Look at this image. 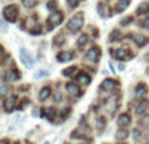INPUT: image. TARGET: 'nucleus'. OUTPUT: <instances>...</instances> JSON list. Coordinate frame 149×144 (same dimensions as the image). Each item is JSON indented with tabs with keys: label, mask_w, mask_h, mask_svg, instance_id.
<instances>
[{
	"label": "nucleus",
	"mask_w": 149,
	"mask_h": 144,
	"mask_svg": "<svg viewBox=\"0 0 149 144\" xmlns=\"http://www.w3.org/2000/svg\"><path fill=\"white\" fill-rule=\"evenodd\" d=\"M113 57L115 58V59H119V60H123L126 59V58H131V54H128V51H126V50H115V51L113 52Z\"/></svg>",
	"instance_id": "7"
},
{
	"label": "nucleus",
	"mask_w": 149,
	"mask_h": 144,
	"mask_svg": "<svg viewBox=\"0 0 149 144\" xmlns=\"http://www.w3.org/2000/svg\"><path fill=\"white\" fill-rule=\"evenodd\" d=\"M0 144H8V140H1V143H0Z\"/></svg>",
	"instance_id": "35"
},
{
	"label": "nucleus",
	"mask_w": 149,
	"mask_h": 144,
	"mask_svg": "<svg viewBox=\"0 0 149 144\" xmlns=\"http://www.w3.org/2000/svg\"><path fill=\"white\" fill-rule=\"evenodd\" d=\"M0 93H1V96H7L8 93H10V88L8 87V85L3 84L1 88H0Z\"/></svg>",
	"instance_id": "24"
},
{
	"label": "nucleus",
	"mask_w": 149,
	"mask_h": 144,
	"mask_svg": "<svg viewBox=\"0 0 149 144\" xmlns=\"http://www.w3.org/2000/svg\"><path fill=\"white\" fill-rule=\"evenodd\" d=\"M62 20H63V15L60 12H54L51 15V17H50V21L52 22V25H59L62 22Z\"/></svg>",
	"instance_id": "12"
},
{
	"label": "nucleus",
	"mask_w": 149,
	"mask_h": 144,
	"mask_svg": "<svg viewBox=\"0 0 149 144\" xmlns=\"http://www.w3.org/2000/svg\"><path fill=\"white\" fill-rule=\"evenodd\" d=\"M67 3L70 4V7H77V0H67Z\"/></svg>",
	"instance_id": "30"
},
{
	"label": "nucleus",
	"mask_w": 149,
	"mask_h": 144,
	"mask_svg": "<svg viewBox=\"0 0 149 144\" xmlns=\"http://www.w3.org/2000/svg\"><path fill=\"white\" fill-rule=\"evenodd\" d=\"M50 94H51V89H50L49 87H45L43 89H41V92H39V100L46 101L47 98L50 97Z\"/></svg>",
	"instance_id": "15"
},
{
	"label": "nucleus",
	"mask_w": 149,
	"mask_h": 144,
	"mask_svg": "<svg viewBox=\"0 0 149 144\" xmlns=\"http://www.w3.org/2000/svg\"><path fill=\"white\" fill-rule=\"evenodd\" d=\"M77 81L79 82H81V84H85V85H88L90 82V77L88 76L86 73H84V72H81V73L77 76Z\"/></svg>",
	"instance_id": "18"
},
{
	"label": "nucleus",
	"mask_w": 149,
	"mask_h": 144,
	"mask_svg": "<svg viewBox=\"0 0 149 144\" xmlns=\"http://www.w3.org/2000/svg\"><path fill=\"white\" fill-rule=\"evenodd\" d=\"M24 4H25L26 7H31V4H33V0H24Z\"/></svg>",
	"instance_id": "31"
},
{
	"label": "nucleus",
	"mask_w": 149,
	"mask_h": 144,
	"mask_svg": "<svg viewBox=\"0 0 149 144\" xmlns=\"http://www.w3.org/2000/svg\"><path fill=\"white\" fill-rule=\"evenodd\" d=\"M67 90H68V93H71L72 96H80V88L77 84H73V82L67 84Z\"/></svg>",
	"instance_id": "13"
},
{
	"label": "nucleus",
	"mask_w": 149,
	"mask_h": 144,
	"mask_svg": "<svg viewBox=\"0 0 149 144\" xmlns=\"http://www.w3.org/2000/svg\"><path fill=\"white\" fill-rule=\"evenodd\" d=\"M127 136H128V132H127V130H123V129H119L118 131L115 132V139L116 140H126Z\"/></svg>",
	"instance_id": "16"
},
{
	"label": "nucleus",
	"mask_w": 149,
	"mask_h": 144,
	"mask_svg": "<svg viewBox=\"0 0 149 144\" xmlns=\"http://www.w3.org/2000/svg\"><path fill=\"white\" fill-rule=\"evenodd\" d=\"M147 140H148V142H149V132H148V136H147Z\"/></svg>",
	"instance_id": "36"
},
{
	"label": "nucleus",
	"mask_w": 149,
	"mask_h": 144,
	"mask_svg": "<svg viewBox=\"0 0 149 144\" xmlns=\"http://www.w3.org/2000/svg\"><path fill=\"white\" fill-rule=\"evenodd\" d=\"M105 123H106V122H105V119H103V118H98V119H97V127H98L100 130L103 129Z\"/></svg>",
	"instance_id": "26"
},
{
	"label": "nucleus",
	"mask_w": 149,
	"mask_h": 144,
	"mask_svg": "<svg viewBox=\"0 0 149 144\" xmlns=\"http://www.w3.org/2000/svg\"><path fill=\"white\" fill-rule=\"evenodd\" d=\"M20 77V75H18V72L16 71V70H13V71H7L4 73V80L5 81H16V80Z\"/></svg>",
	"instance_id": "9"
},
{
	"label": "nucleus",
	"mask_w": 149,
	"mask_h": 144,
	"mask_svg": "<svg viewBox=\"0 0 149 144\" xmlns=\"http://www.w3.org/2000/svg\"><path fill=\"white\" fill-rule=\"evenodd\" d=\"M74 72H76V67L73 66V67H68V68H65V70L63 71L62 73L64 75V76H72Z\"/></svg>",
	"instance_id": "21"
},
{
	"label": "nucleus",
	"mask_w": 149,
	"mask_h": 144,
	"mask_svg": "<svg viewBox=\"0 0 149 144\" xmlns=\"http://www.w3.org/2000/svg\"><path fill=\"white\" fill-rule=\"evenodd\" d=\"M144 28L149 29V17H148V18H145V21H144Z\"/></svg>",
	"instance_id": "34"
},
{
	"label": "nucleus",
	"mask_w": 149,
	"mask_h": 144,
	"mask_svg": "<svg viewBox=\"0 0 149 144\" xmlns=\"http://www.w3.org/2000/svg\"><path fill=\"white\" fill-rule=\"evenodd\" d=\"M130 123H131V117H130L127 113L120 114V115H119V118H118V124H119L120 127H124V126H127V124H130Z\"/></svg>",
	"instance_id": "10"
},
{
	"label": "nucleus",
	"mask_w": 149,
	"mask_h": 144,
	"mask_svg": "<svg viewBox=\"0 0 149 144\" xmlns=\"http://www.w3.org/2000/svg\"><path fill=\"white\" fill-rule=\"evenodd\" d=\"M147 42H148L147 37L141 36V34H136V36H135V43H136L137 46H144Z\"/></svg>",
	"instance_id": "17"
},
{
	"label": "nucleus",
	"mask_w": 149,
	"mask_h": 144,
	"mask_svg": "<svg viewBox=\"0 0 149 144\" xmlns=\"http://www.w3.org/2000/svg\"><path fill=\"white\" fill-rule=\"evenodd\" d=\"M73 58V52L72 51H63L58 55V59L59 62H70L71 59Z\"/></svg>",
	"instance_id": "11"
},
{
	"label": "nucleus",
	"mask_w": 149,
	"mask_h": 144,
	"mask_svg": "<svg viewBox=\"0 0 149 144\" xmlns=\"http://www.w3.org/2000/svg\"><path fill=\"white\" fill-rule=\"evenodd\" d=\"M46 113H47V118L49 119H54L55 114H56V110L54 108H47L46 109Z\"/></svg>",
	"instance_id": "22"
},
{
	"label": "nucleus",
	"mask_w": 149,
	"mask_h": 144,
	"mask_svg": "<svg viewBox=\"0 0 149 144\" xmlns=\"http://www.w3.org/2000/svg\"><path fill=\"white\" fill-rule=\"evenodd\" d=\"M101 57V51L98 47H93V49H90L89 51L86 52V55H85V59L89 60V62L92 63H95L98 59H100Z\"/></svg>",
	"instance_id": "4"
},
{
	"label": "nucleus",
	"mask_w": 149,
	"mask_h": 144,
	"mask_svg": "<svg viewBox=\"0 0 149 144\" xmlns=\"http://www.w3.org/2000/svg\"><path fill=\"white\" fill-rule=\"evenodd\" d=\"M54 100L56 101V102H60V101L63 100V93L56 92V93H55V96H54Z\"/></svg>",
	"instance_id": "28"
},
{
	"label": "nucleus",
	"mask_w": 149,
	"mask_h": 144,
	"mask_svg": "<svg viewBox=\"0 0 149 144\" xmlns=\"http://www.w3.org/2000/svg\"><path fill=\"white\" fill-rule=\"evenodd\" d=\"M20 58H21V62L24 63V66H25L26 68H31V67H33L34 59H33V57H31V55L28 52V50H26V49H21L20 50Z\"/></svg>",
	"instance_id": "2"
},
{
	"label": "nucleus",
	"mask_w": 149,
	"mask_h": 144,
	"mask_svg": "<svg viewBox=\"0 0 149 144\" xmlns=\"http://www.w3.org/2000/svg\"><path fill=\"white\" fill-rule=\"evenodd\" d=\"M1 29H3V31H4V33L7 31V28H5V22H4V18L1 20Z\"/></svg>",
	"instance_id": "33"
},
{
	"label": "nucleus",
	"mask_w": 149,
	"mask_h": 144,
	"mask_svg": "<svg viewBox=\"0 0 149 144\" xmlns=\"http://www.w3.org/2000/svg\"><path fill=\"white\" fill-rule=\"evenodd\" d=\"M17 15H18V9H17V7H15V5L7 7L4 10H3V17L9 20V21H15L16 17H17Z\"/></svg>",
	"instance_id": "3"
},
{
	"label": "nucleus",
	"mask_w": 149,
	"mask_h": 144,
	"mask_svg": "<svg viewBox=\"0 0 149 144\" xmlns=\"http://www.w3.org/2000/svg\"><path fill=\"white\" fill-rule=\"evenodd\" d=\"M82 24H84V16H82V13H77V15H74L73 17L68 21L67 28L70 29L71 31H76L81 28Z\"/></svg>",
	"instance_id": "1"
},
{
	"label": "nucleus",
	"mask_w": 149,
	"mask_h": 144,
	"mask_svg": "<svg viewBox=\"0 0 149 144\" xmlns=\"http://www.w3.org/2000/svg\"><path fill=\"white\" fill-rule=\"evenodd\" d=\"M115 87H116V81L113 79H106L102 82V85H101V88L103 90H113V89H115Z\"/></svg>",
	"instance_id": "8"
},
{
	"label": "nucleus",
	"mask_w": 149,
	"mask_h": 144,
	"mask_svg": "<svg viewBox=\"0 0 149 144\" xmlns=\"http://www.w3.org/2000/svg\"><path fill=\"white\" fill-rule=\"evenodd\" d=\"M47 75H49V72H46V71H38L37 73H34V77L39 79V77H45V76H47Z\"/></svg>",
	"instance_id": "25"
},
{
	"label": "nucleus",
	"mask_w": 149,
	"mask_h": 144,
	"mask_svg": "<svg viewBox=\"0 0 149 144\" xmlns=\"http://www.w3.org/2000/svg\"><path fill=\"white\" fill-rule=\"evenodd\" d=\"M86 42H88V36H86V34H82V36H80L77 45H79V47H82L85 43H86Z\"/></svg>",
	"instance_id": "23"
},
{
	"label": "nucleus",
	"mask_w": 149,
	"mask_h": 144,
	"mask_svg": "<svg viewBox=\"0 0 149 144\" xmlns=\"http://www.w3.org/2000/svg\"><path fill=\"white\" fill-rule=\"evenodd\" d=\"M15 105H16V96H9L8 98L4 100V110L7 113H10L15 109Z\"/></svg>",
	"instance_id": "5"
},
{
	"label": "nucleus",
	"mask_w": 149,
	"mask_h": 144,
	"mask_svg": "<svg viewBox=\"0 0 149 144\" xmlns=\"http://www.w3.org/2000/svg\"><path fill=\"white\" fill-rule=\"evenodd\" d=\"M141 124L145 127H149V115H144L141 118Z\"/></svg>",
	"instance_id": "27"
},
{
	"label": "nucleus",
	"mask_w": 149,
	"mask_h": 144,
	"mask_svg": "<svg viewBox=\"0 0 149 144\" xmlns=\"http://www.w3.org/2000/svg\"><path fill=\"white\" fill-rule=\"evenodd\" d=\"M132 135H134V139H135V140L140 139V131H139V130H137V129L132 130Z\"/></svg>",
	"instance_id": "29"
},
{
	"label": "nucleus",
	"mask_w": 149,
	"mask_h": 144,
	"mask_svg": "<svg viewBox=\"0 0 149 144\" xmlns=\"http://www.w3.org/2000/svg\"><path fill=\"white\" fill-rule=\"evenodd\" d=\"M45 144H50V143H49V142H46V143H45Z\"/></svg>",
	"instance_id": "37"
},
{
	"label": "nucleus",
	"mask_w": 149,
	"mask_h": 144,
	"mask_svg": "<svg viewBox=\"0 0 149 144\" xmlns=\"http://www.w3.org/2000/svg\"><path fill=\"white\" fill-rule=\"evenodd\" d=\"M149 10V4L147 3H141V4L139 5V9H137V15H143V13H147Z\"/></svg>",
	"instance_id": "20"
},
{
	"label": "nucleus",
	"mask_w": 149,
	"mask_h": 144,
	"mask_svg": "<svg viewBox=\"0 0 149 144\" xmlns=\"http://www.w3.org/2000/svg\"><path fill=\"white\" fill-rule=\"evenodd\" d=\"M126 21H122V25H127V24H130L131 22V17H127V18H124Z\"/></svg>",
	"instance_id": "32"
},
{
	"label": "nucleus",
	"mask_w": 149,
	"mask_h": 144,
	"mask_svg": "<svg viewBox=\"0 0 149 144\" xmlns=\"http://www.w3.org/2000/svg\"><path fill=\"white\" fill-rule=\"evenodd\" d=\"M147 92H148L147 85L139 84L136 87V89H135V98H136V100H141V98L144 97L145 94H147Z\"/></svg>",
	"instance_id": "6"
},
{
	"label": "nucleus",
	"mask_w": 149,
	"mask_h": 144,
	"mask_svg": "<svg viewBox=\"0 0 149 144\" xmlns=\"http://www.w3.org/2000/svg\"><path fill=\"white\" fill-rule=\"evenodd\" d=\"M130 1H131V0H119L118 4H116V9H118V12H122V10L126 9V8L130 5Z\"/></svg>",
	"instance_id": "19"
},
{
	"label": "nucleus",
	"mask_w": 149,
	"mask_h": 144,
	"mask_svg": "<svg viewBox=\"0 0 149 144\" xmlns=\"http://www.w3.org/2000/svg\"><path fill=\"white\" fill-rule=\"evenodd\" d=\"M147 109H148V102H141L135 108V114L136 115H141V114H144L147 111Z\"/></svg>",
	"instance_id": "14"
}]
</instances>
